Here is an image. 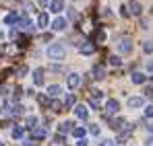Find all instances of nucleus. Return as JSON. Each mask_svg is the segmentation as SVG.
<instances>
[{
  "mask_svg": "<svg viewBox=\"0 0 153 146\" xmlns=\"http://www.w3.org/2000/svg\"><path fill=\"white\" fill-rule=\"evenodd\" d=\"M64 27H66V19H64V17L54 19V23H52V29H54V31H62Z\"/></svg>",
  "mask_w": 153,
  "mask_h": 146,
  "instance_id": "6e6552de",
  "label": "nucleus"
},
{
  "mask_svg": "<svg viewBox=\"0 0 153 146\" xmlns=\"http://www.w3.org/2000/svg\"><path fill=\"white\" fill-rule=\"evenodd\" d=\"M10 37H13V39H17V37H19V31H17V29H13V31H10Z\"/></svg>",
  "mask_w": 153,
  "mask_h": 146,
  "instance_id": "a19ab883",
  "label": "nucleus"
},
{
  "mask_svg": "<svg viewBox=\"0 0 153 146\" xmlns=\"http://www.w3.org/2000/svg\"><path fill=\"white\" fill-rule=\"evenodd\" d=\"M0 146H4V144H2V142H0Z\"/></svg>",
  "mask_w": 153,
  "mask_h": 146,
  "instance_id": "3c124183",
  "label": "nucleus"
},
{
  "mask_svg": "<svg viewBox=\"0 0 153 146\" xmlns=\"http://www.w3.org/2000/svg\"><path fill=\"white\" fill-rule=\"evenodd\" d=\"M27 43H29L27 37H21V39H19V48H27Z\"/></svg>",
  "mask_w": 153,
  "mask_h": 146,
  "instance_id": "f704fd0d",
  "label": "nucleus"
},
{
  "mask_svg": "<svg viewBox=\"0 0 153 146\" xmlns=\"http://www.w3.org/2000/svg\"><path fill=\"white\" fill-rule=\"evenodd\" d=\"M120 10H122V17H130V15H128V8H126V6H122Z\"/></svg>",
  "mask_w": 153,
  "mask_h": 146,
  "instance_id": "37998d69",
  "label": "nucleus"
},
{
  "mask_svg": "<svg viewBox=\"0 0 153 146\" xmlns=\"http://www.w3.org/2000/svg\"><path fill=\"white\" fill-rule=\"evenodd\" d=\"M126 8H128V15H134V17H141V2H137V0H132V2L128 4Z\"/></svg>",
  "mask_w": 153,
  "mask_h": 146,
  "instance_id": "20e7f679",
  "label": "nucleus"
},
{
  "mask_svg": "<svg viewBox=\"0 0 153 146\" xmlns=\"http://www.w3.org/2000/svg\"><path fill=\"white\" fill-rule=\"evenodd\" d=\"M139 25H141V29H149V21H147V19H141Z\"/></svg>",
  "mask_w": 153,
  "mask_h": 146,
  "instance_id": "72a5a7b5",
  "label": "nucleus"
},
{
  "mask_svg": "<svg viewBox=\"0 0 153 146\" xmlns=\"http://www.w3.org/2000/svg\"><path fill=\"white\" fill-rule=\"evenodd\" d=\"M76 146H87V140H85V138H81V140L76 142Z\"/></svg>",
  "mask_w": 153,
  "mask_h": 146,
  "instance_id": "c03bdc74",
  "label": "nucleus"
},
{
  "mask_svg": "<svg viewBox=\"0 0 153 146\" xmlns=\"http://www.w3.org/2000/svg\"><path fill=\"white\" fill-rule=\"evenodd\" d=\"M147 130H149V132L153 134V123H149V125H147Z\"/></svg>",
  "mask_w": 153,
  "mask_h": 146,
  "instance_id": "8fccbe9b",
  "label": "nucleus"
},
{
  "mask_svg": "<svg viewBox=\"0 0 153 146\" xmlns=\"http://www.w3.org/2000/svg\"><path fill=\"white\" fill-rule=\"evenodd\" d=\"M145 115H147V117H153V105H149V107L145 109Z\"/></svg>",
  "mask_w": 153,
  "mask_h": 146,
  "instance_id": "c9c22d12",
  "label": "nucleus"
},
{
  "mask_svg": "<svg viewBox=\"0 0 153 146\" xmlns=\"http://www.w3.org/2000/svg\"><path fill=\"white\" fill-rule=\"evenodd\" d=\"M89 132H91L93 136H100V125H95V123H91V125H89Z\"/></svg>",
  "mask_w": 153,
  "mask_h": 146,
  "instance_id": "c756f323",
  "label": "nucleus"
},
{
  "mask_svg": "<svg viewBox=\"0 0 153 146\" xmlns=\"http://www.w3.org/2000/svg\"><path fill=\"white\" fill-rule=\"evenodd\" d=\"M0 95H6V87H4V84L0 87Z\"/></svg>",
  "mask_w": 153,
  "mask_h": 146,
  "instance_id": "49530a36",
  "label": "nucleus"
},
{
  "mask_svg": "<svg viewBox=\"0 0 153 146\" xmlns=\"http://www.w3.org/2000/svg\"><path fill=\"white\" fill-rule=\"evenodd\" d=\"M145 93H147V97H149V99H153V84L147 89V91H145Z\"/></svg>",
  "mask_w": 153,
  "mask_h": 146,
  "instance_id": "ea45409f",
  "label": "nucleus"
},
{
  "mask_svg": "<svg viewBox=\"0 0 153 146\" xmlns=\"http://www.w3.org/2000/svg\"><path fill=\"white\" fill-rule=\"evenodd\" d=\"M79 82H81V78H79V74H68V78H66V84H68V89H76L79 87Z\"/></svg>",
  "mask_w": 153,
  "mask_h": 146,
  "instance_id": "423d86ee",
  "label": "nucleus"
},
{
  "mask_svg": "<svg viewBox=\"0 0 153 146\" xmlns=\"http://www.w3.org/2000/svg\"><path fill=\"white\" fill-rule=\"evenodd\" d=\"M122 125H124V120H120V117H118V120H114V122H112V130H122Z\"/></svg>",
  "mask_w": 153,
  "mask_h": 146,
  "instance_id": "412c9836",
  "label": "nucleus"
},
{
  "mask_svg": "<svg viewBox=\"0 0 153 146\" xmlns=\"http://www.w3.org/2000/svg\"><path fill=\"white\" fill-rule=\"evenodd\" d=\"M130 134H132V125H128L124 132H120V136H118V142H126L128 138H130Z\"/></svg>",
  "mask_w": 153,
  "mask_h": 146,
  "instance_id": "dca6fc26",
  "label": "nucleus"
},
{
  "mask_svg": "<svg viewBox=\"0 0 153 146\" xmlns=\"http://www.w3.org/2000/svg\"><path fill=\"white\" fill-rule=\"evenodd\" d=\"M130 80H132L134 84H143V82H147V76L141 74V72H134L132 76H130Z\"/></svg>",
  "mask_w": 153,
  "mask_h": 146,
  "instance_id": "9b49d317",
  "label": "nucleus"
},
{
  "mask_svg": "<svg viewBox=\"0 0 153 146\" xmlns=\"http://www.w3.org/2000/svg\"><path fill=\"white\" fill-rule=\"evenodd\" d=\"M50 10L52 12H60V10H64V0H52L50 2Z\"/></svg>",
  "mask_w": 153,
  "mask_h": 146,
  "instance_id": "0eeeda50",
  "label": "nucleus"
},
{
  "mask_svg": "<svg viewBox=\"0 0 153 146\" xmlns=\"http://www.w3.org/2000/svg\"><path fill=\"white\" fill-rule=\"evenodd\" d=\"M100 146H114V142H112V140H103Z\"/></svg>",
  "mask_w": 153,
  "mask_h": 146,
  "instance_id": "79ce46f5",
  "label": "nucleus"
},
{
  "mask_svg": "<svg viewBox=\"0 0 153 146\" xmlns=\"http://www.w3.org/2000/svg\"><path fill=\"white\" fill-rule=\"evenodd\" d=\"M17 19H19V17L13 12V15H8V17L4 19V23H6V25H15V23H17Z\"/></svg>",
  "mask_w": 153,
  "mask_h": 146,
  "instance_id": "5701e85b",
  "label": "nucleus"
},
{
  "mask_svg": "<svg viewBox=\"0 0 153 146\" xmlns=\"http://www.w3.org/2000/svg\"><path fill=\"white\" fill-rule=\"evenodd\" d=\"M95 51V45H93V41H85L83 45H81V54H85V56H91Z\"/></svg>",
  "mask_w": 153,
  "mask_h": 146,
  "instance_id": "1a4fd4ad",
  "label": "nucleus"
},
{
  "mask_svg": "<svg viewBox=\"0 0 153 146\" xmlns=\"http://www.w3.org/2000/svg\"><path fill=\"white\" fill-rule=\"evenodd\" d=\"M31 136H33V140H44V138H46V130H44V128H35Z\"/></svg>",
  "mask_w": 153,
  "mask_h": 146,
  "instance_id": "f3484780",
  "label": "nucleus"
},
{
  "mask_svg": "<svg viewBox=\"0 0 153 146\" xmlns=\"http://www.w3.org/2000/svg\"><path fill=\"white\" fill-rule=\"evenodd\" d=\"M145 146H153V138H149V140H147V144Z\"/></svg>",
  "mask_w": 153,
  "mask_h": 146,
  "instance_id": "09e8293b",
  "label": "nucleus"
},
{
  "mask_svg": "<svg viewBox=\"0 0 153 146\" xmlns=\"http://www.w3.org/2000/svg\"><path fill=\"white\" fill-rule=\"evenodd\" d=\"M110 64H112V66H120V64H122V60H120L118 56H110Z\"/></svg>",
  "mask_w": 153,
  "mask_h": 146,
  "instance_id": "bb28decb",
  "label": "nucleus"
},
{
  "mask_svg": "<svg viewBox=\"0 0 153 146\" xmlns=\"http://www.w3.org/2000/svg\"><path fill=\"white\" fill-rule=\"evenodd\" d=\"M27 128L35 130V128H37V117H27Z\"/></svg>",
  "mask_w": 153,
  "mask_h": 146,
  "instance_id": "393cba45",
  "label": "nucleus"
},
{
  "mask_svg": "<svg viewBox=\"0 0 153 146\" xmlns=\"http://www.w3.org/2000/svg\"><path fill=\"white\" fill-rule=\"evenodd\" d=\"M27 74V68L25 66H19V76H25Z\"/></svg>",
  "mask_w": 153,
  "mask_h": 146,
  "instance_id": "e433bc0d",
  "label": "nucleus"
},
{
  "mask_svg": "<svg viewBox=\"0 0 153 146\" xmlns=\"http://www.w3.org/2000/svg\"><path fill=\"white\" fill-rule=\"evenodd\" d=\"M37 103L39 105H48L50 101H48V95H37Z\"/></svg>",
  "mask_w": 153,
  "mask_h": 146,
  "instance_id": "c85d7f7f",
  "label": "nucleus"
},
{
  "mask_svg": "<svg viewBox=\"0 0 153 146\" xmlns=\"http://www.w3.org/2000/svg\"><path fill=\"white\" fill-rule=\"evenodd\" d=\"M21 95H23V89L17 87V89H15V97H21Z\"/></svg>",
  "mask_w": 153,
  "mask_h": 146,
  "instance_id": "4c0bfd02",
  "label": "nucleus"
},
{
  "mask_svg": "<svg viewBox=\"0 0 153 146\" xmlns=\"http://www.w3.org/2000/svg\"><path fill=\"white\" fill-rule=\"evenodd\" d=\"M39 4H42V6H48V4H50V0H39Z\"/></svg>",
  "mask_w": 153,
  "mask_h": 146,
  "instance_id": "de8ad7c7",
  "label": "nucleus"
},
{
  "mask_svg": "<svg viewBox=\"0 0 153 146\" xmlns=\"http://www.w3.org/2000/svg\"><path fill=\"white\" fill-rule=\"evenodd\" d=\"M60 91H62V89H60L58 84H50V87H48V97H56V95H60Z\"/></svg>",
  "mask_w": 153,
  "mask_h": 146,
  "instance_id": "a211bd4d",
  "label": "nucleus"
},
{
  "mask_svg": "<svg viewBox=\"0 0 153 146\" xmlns=\"http://www.w3.org/2000/svg\"><path fill=\"white\" fill-rule=\"evenodd\" d=\"M73 136L79 138V140H81V138H85V128H73Z\"/></svg>",
  "mask_w": 153,
  "mask_h": 146,
  "instance_id": "aec40b11",
  "label": "nucleus"
},
{
  "mask_svg": "<svg viewBox=\"0 0 153 146\" xmlns=\"http://www.w3.org/2000/svg\"><path fill=\"white\" fill-rule=\"evenodd\" d=\"M75 105V95H66L64 99V107H73Z\"/></svg>",
  "mask_w": 153,
  "mask_h": 146,
  "instance_id": "b1692460",
  "label": "nucleus"
},
{
  "mask_svg": "<svg viewBox=\"0 0 153 146\" xmlns=\"http://www.w3.org/2000/svg\"><path fill=\"white\" fill-rule=\"evenodd\" d=\"M118 51H120V54H130V51H132V41H130L128 37L120 39V43H118Z\"/></svg>",
  "mask_w": 153,
  "mask_h": 146,
  "instance_id": "f03ea898",
  "label": "nucleus"
},
{
  "mask_svg": "<svg viewBox=\"0 0 153 146\" xmlns=\"http://www.w3.org/2000/svg\"><path fill=\"white\" fill-rule=\"evenodd\" d=\"M87 113H89V111H87V107H85V105H76V107H75V115H76V117L85 120V117H87Z\"/></svg>",
  "mask_w": 153,
  "mask_h": 146,
  "instance_id": "f8f14e48",
  "label": "nucleus"
},
{
  "mask_svg": "<svg viewBox=\"0 0 153 146\" xmlns=\"http://www.w3.org/2000/svg\"><path fill=\"white\" fill-rule=\"evenodd\" d=\"M33 84L35 87H42L44 84V70L42 68H35L33 70Z\"/></svg>",
  "mask_w": 153,
  "mask_h": 146,
  "instance_id": "39448f33",
  "label": "nucleus"
},
{
  "mask_svg": "<svg viewBox=\"0 0 153 146\" xmlns=\"http://www.w3.org/2000/svg\"><path fill=\"white\" fill-rule=\"evenodd\" d=\"M66 10H68V19H71V21H76V10L75 8H66Z\"/></svg>",
  "mask_w": 153,
  "mask_h": 146,
  "instance_id": "2f4dec72",
  "label": "nucleus"
},
{
  "mask_svg": "<svg viewBox=\"0 0 153 146\" xmlns=\"http://www.w3.org/2000/svg\"><path fill=\"white\" fill-rule=\"evenodd\" d=\"M10 113H13V115H21V113H23V105H13V107H10Z\"/></svg>",
  "mask_w": 153,
  "mask_h": 146,
  "instance_id": "4be33fe9",
  "label": "nucleus"
},
{
  "mask_svg": "<svg viewBox=\"0 0 153 146\" xmlns=\"http://www.w3.org/2000/svg\"><path fill=\"white\" fill-rule=\"evenodd\" d=\"M73 125H75L73 122H62V123H60V136H62V134H68V132H73Z\"/></svg>",
  "mask_w": 153,
  "mask_h": 146,
  "instance_id": "4468645a",
  "label": "nucleus"
},
{
  "mask_svg": "<svg viewBox=\"0 0 153 146\" xmlns=\"http://www.w3.org/2000/svg\"><path fill=\"white\" fill-rule=\"evenodd\" d=\"M95 39H97V41H103V39H105V33H103V31H95Z\"/></svg>",
  "mask_w": 153,
  "mask_h": 146,
  "instance_id": "473e14b6",
  "label": "nucleus"
},
{
  "mask_svg": "<svg viewBox=\"0 0 153 146\" xmlns=\"http://www.w3.org/2000/svg\"><path fill=\"white\" fill-rule=\"evenodd\" d=\"M147 70L153 74V60H151V62H147Z\"/></svg>",
  "mask_w": 153,
  "mask_h": 146,
  "instance_id": "a18cd8bd",
  "label": "nucleus"
},
{
  "mask_svg": "<svg viewBox=\"0 0 153 146\" xmlns=\"http://www.w3.org/2000/svg\"><path fill=\"white\" fill-rule=\"evenodd\" d=\"M118 109H120V103H118L116 99H110V101L105 103V111H108L110 115H114V113H118Z\"/></svg>",
  "mask_w": 153,
  "mask_h": 146,
  "instance_id": "7ed1b4c3",
  "label": "nucleus"
},
{
  "mask_svg": "<svg viewBox=\"0 0 153 146\" xmlns=\"http://www.w3.org/2000/svg\"><path fill=\"white\" fill-rule=\"evenodd\" d=\"M66 56V49L62 43H52L50 48H48V58L50 60H62Z\"/></svg>",
  "mask_w": 153,
  "mask_h": 146,
  "instance_id": "f257e3e1",
  "label": "nucleus"
},
{
  "mask_svg": "<svg viewBox=\"0 0 153 146\" xmlns=\"http://www.w3.org/2000/svg\"><path fill=\"white\" fill-rule=\"evenodd\" d=\"M50 107H52V111H62V103L60 101H52Z\"/></svg>",
  "mask_w": 153,
  "mask_h": 146,
  "instance_id": "a878e982",
  "label": "nucleus"
},
{
  "mask_svg": "<svg viewBox=\"0 0 153 146\" xmlns=\"http://www.w3.org/2000/svg\"><path fill=\"white\" fill-rule=\"evenodd\" d=\"M48 21H50V19H48L46 12H42V15L37 17V25H39V27H48Z\"/></svg>",
  "mask_w": 153,
  "mask_h": 146,
  "instance_id": "6ab92c4d",
  "label": "nucleus"
},
{
  "mask_svg": "<svg viewBox=\"0 0 153 146\" xmlns=\"http://www.w3.org/2000/svg\"><path fill=\"white\" fill-rule=\"evenodd\" d=\"M62 140H64V138H62L60 134H58V136H54V142H56V144H62Z\"/></svg>",
  "mask_w": 153,
  "mask_h": 146,
  "instance_id": "58836bf2",
  "label": "nucleus"
},
{
  "mask_svg": "<svg viewBox=\"0 0 153 146\" xmlns=\"http://www.w3.org/2000/svg\"><path fill=\"white\" fill-rule=\"evenodd\" d=\"M145 105V99L143 97H130L128 99V107H143Z\"/></svg>",
  "mask_w": 153,
  "mask_h": 146,
  "instance_id": "9d476101",
  "label": "nucleus"
},
{
  "mask_svg": "<svg viewBox=\"0 0 153 146\" xmlns=\"http://www.w3.org/2000/svg\"><path fill=\"white\" fill-rule=\"evenodd\" d=\"M17 25H19V27H23V29H29V31L33 29V25L29 23V19H27V17H19V19H17Z\"/></svg>",
  "mask_w": 153,
  "mask_h": 146,
  "instance_id": "2eb2a0df",
  "label": "nucleus"
},
{
  "mask_svg": "<svg viewBox=\"0 0 153 146\" xmlns=\"http://www.w3.org/2000/svg\"><path fill=\"white\" fill-rule=\"evenodd\" d=\"M13 138L17 140V138H23V128H15L13 130Z\"/></svg>",
  "mask_w": 153,
  "mask_h": 146,
  "instance_id": "cd10ccee",
  "label": "nucleus"
},
{
  "mask_svg": "<svg viewBox=\"0 0 153 146\" xmlns=\"http://www.w3.org/2000/svg\"><path fill=\"white\" fill-rule=\"evenodd\" d=\"M93 78H95V80L105 78V70H103V66H95V68H93Z\"/></svg>",
  "mask_w": 153,
  "mask_h": 146,
  "instance_id": "ddd939ff",
  "label": "nucleus"
},
{
  "mask_svg": "<svg viewBox=\"0 0 153 146\" xmlns=\"http://www.w3.org/2000/svg\"><path fill=\"white\" fill-rule=\"evenodd\" d=\"M143 49H145V54H151V51H153V41H145Z\"/></svg>",
  "mask_w": 153,
  "mask_h": 146,
  "instance_id": "7c9ffc66",
  "label": "nucleus"
}]
</instances>
